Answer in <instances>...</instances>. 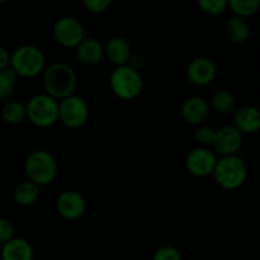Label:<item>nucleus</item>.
I'll list each match as a JSON object with an SVG mask.
<instances>
[{
	"label": "nucleus",
	"mask_w": 260,
	"mask_h": 260,
	"mask_svg": "<svg viewBox=\"0 0 260 260\" xmlns=\"http://www.w3.org/2000/svg\"><path fill=\"white\" fill-rule=\"evenodd\" d=\"M45 93L56 101L75 94L78 88V74L73 66L65 62H55L46 66L42 73Z\"/></svg>",
	"instance_id": "1"
},
{
	"label": "nucleus",
	"mask_w": 260,
	"mask_h": 260,
	"mask_svg": "<svg viewBox=\"0 0 260 260\" xmlns=\"http://www.w3.org/2000/svg\"><path fill=\"white\" fill-rule=\"evenodd\" d=\"M27 180L38 187L50 185L58 174V164L56 157L47 150H33L25 156L23 164Z\"/></svg>",
	"instance_id": "2"
},
{
	"label": "nucleus",
	"mask_w": 260,
	"mask_h": 260,
	"mask_svg": "<svg viewBox=\"0 0 260 260\" xmlns=\"http://www.w3.org/2000/svg\"><path fill=\"white\" fill-rule=\"evenodd\" d=\"M18 78L33 79L42 75L46 69V56L35 45H22L10 53V65Z\"/></svg>",
	"instance_id": "3"
},
{
	"label": "nucleus",
	"mask_w": 260,
	"mask_h": 260,
	"mask_svg": "<svg viewBox=\"0 0 260 260\" xmlns=\"http://www.w3.org/2000/svg\"><path fill=\"white\" fill-rule=\"evenodd\" d=\"M212 177L222 189L236 190L243 187L248 179V167L239 155L220 156Z\"/></svg>",
	"instance_id": "4"
},
{
	"label": "nucleus",
	"mask_w": 260,
	"mask_h": 260,
	"mask_svg": "<svg viewBox=\"0 0 260 260\" xmlns=\"http://www.w3.org/2000/svg\"><path fill=\"white\" fill-rule=\"evenodd\" d=\"M109 86L117 98L122 101H134L142 93L144 79L140 71L131 66H116L109 76Z\"/></svg>",
	"instance_id": "5"
},
{
	"label": "nucleus",
	"mask_w": 260,
	"mask_h": 260,
	"mask_svg": "<svg viewBox=\"0 0 260 260\" xmlns=\"http://www.w3.org/2000/svg\"><path fill=\"white\" fill-rule=\"evenodd\" d=\"M27 119L38 128H50L58 122V101L46 93L30 96L25 103Z\"/></svg>",
	"instance_id": "6"
},
{
	"label": "nucleus",
	"mask_w": 260,
	"mask_h": 260,
	"mask_svg": "<svg viewBox=\"0 0 260 260\" xmlns=\"http://www.w3.org/2000/svg\"><path fill=\"white\" fill-rule=\"evenodd\" d=\"M90 116L89 104L83 96L69 95L58 101V121L70 129L81 128Z\"/></svg>",
	"instance_id": "7"
},
{
	"label": "nucleus",
	"mask_w": 260,
	"mask_h": 260,
	"mask_svg": "<svg viewBox=\"0 0 260 260\" xmlns=\"http://www.w3.org/2000/svg\"><path fill=\"white\" fill-rule=\"evenodd\" d=\"M52 36L56 43L65 48H75L86 37L84 25L74 17H62L56 20Z\"/></svg>",
	"instance_id": "8"
},
{
	"label": "nucleus",
	"mask_w": 260,
	"mask_h": 260,
	"mask_svg": "<svg viewBox=\"0 0 260 260\" xmlns=\"http://www.w3.org/2000/svg\"><path fill=\"white\" fill-rule=\"evenodd\" d=\"M217 159L218 156L211 147L198 146L185 157V169L196 178H207L212 175Z\"/></svg>",
	"instance_id": "9"
},
{
	"label": "nucleus",
	"mask_w": 260,
	"mask_h": 260,
	"mask_svg": "<svg viewBox=\"0 0 260 260\" xmlns=\"http://www.w3.org/2000/svg\"><path fill=\"white\" fill-rule=\"evenodd\" d=\"M55 206L58 216L66 221L80 220L86 212L85 198L75 189L62 190L56 198Z\"/></svg>",
	"instance_id": "10"
},
{
	"label": "nucleus",
	"mask_w": 260,
	"mask_h": 260,
	"mask_svg": "<svg viewBox=\"0 0 260 260\" xmlns=\"http://www.w3.org/2000/svg\"><path fill=\"white\" fill-rule=\"evenodd\" d=\"M243 137L244 135L234 124H225L216 128L215 140L211 149L217 156L238 155L239 150L243 146Z\"/></svg>",
	"instance_id": "11"
},
{
	"label": "nucleus",
	"mask_w": 260,
	"mask_h": 260,
	"mask_svg": "<svg viewBox=\"0 0 260 260\" xmlns=\"http://www.w3.org/2000/svg\"><path fill=\"white\" fill-rule=\"evenodd\" d=\"M187 79L196 86H207L217 76V66L215 61L207 56H198L193 58L187 66Z\"/></svg>",
	"instance_id": "12"
},
{
	"label": "nucleus",
	"mask_w": 260,
	"mask_h": 260,
	"mask_svg": "<svg viewBox=\"0 0 260 260\" xmlns=\"http://www.w3.org/2000/svg\"><path fill=\"white\" fill-rule=\"evenodd\" d=\"M210 103L205 98L198 95L189 96L182 104L180 114L182 118L192 126H200L206 122L210 116Z\"/></svg>",
	"instance_id": "13"
},
{
	"label": "nucleus",
	"mask_w": 260,
	"mask_h": 260,
	"mask_svg": "<svg viewBox=\"0 0 260 260\" xmlns=\"http://www.w3.org/2000/svg\"><path fill=\"white\" fill-rule=\"evenodd\" d=\"M234 126L243 135H254L260 129V112L255 106H243L234 112Z\"/></svg>",
	"instance_id": "14"
},
{
	"label": "nucleus",
	"mask_w": 260,
	"mask_h": 260,
	"mask_svg": "<svg viewBox=\"0 0 260 260\" xmlns=\"http://www.w3.org/2000/svg\"><path fill=\"white\" fill-rule=\"evenodd\" d=\"M76 57L83 65L95 66L104 58V46L93 37H85L75 47Z\"/></svg>",
	"instance_id": "15"
},
{
	"label": "nucleus",
	"mask_w": 260,
	"mask_h": 260,
	"mask_svg": "<svg viewBox=\"0 0 260 260\" xmlns=\"http://www.w3.org/2000/svg\"><path fill=\"white\" fill-rule=\"evenodd\" d=\"M0 258L2 260H33L35 250L29 241L14 236L2 245Z\"/></svg>",
	"instance_id": "16"
},
{
	"label": "nucleus",
	"mask_w": 260,
	"mask_h": 260,
	"mask_svg": "<svg viewBox=\"0 0 260 260\" xmlns=\"http://www.w3.org/2000/svg\"><path fill=\"white\" fill-rule=\"evenodd\" d=\"M132 55V48L128 41L123 37H112L104 46V57L116 66H123L128 63Z\"/></svg>",
	"instance_id": "17"
},
{
	"label": "nucleus",
	"mask_w": 260,
	"mask_h": 260,
	"mask_svg": "<svg viewBox=\"0 0 260 260\" xmlns=\"http://www.w3.org/2000/svg\"><path fill=\"white\" fill-rule=\"evenodd\" d=\"M40 196L41 187L27 179L15 185V188L13 189V200L22 207H30V206L36 205L40 200Z\"/></svg>",
	"instance_id": "18"
},
{
	"label": "nucleus",
	"mask_w": 260,
	"mask_h": 260,
	"mask_svg": "<svg viewBox=\"0 0 260 260\" xmlns=\"http://www.w3.org/2000/svg\"><path fill=\"white\" fill-rule=\"evenodd\" d=\"M225 32L229 40L234 43H244L250 37V24L245 18L233 15L225 24Z\"/></svg>",
	"instance_id": "19"
},
{
	"label": "nucleus",
	"mask_w": 260,
	"mask_h": 260,
	"mask_svg": "<svg viewBox=\"0 0 260 260\" xmlns=\"http://www.w3.org/2000/svg\"><path fill=\"white\" fill-rule=\"evenodd\" d=\"M210 108L220 114H231L238 108V102L231 91L222 89L217 90L210 101Z\"/></svg>",
	"instance_id": "20"
},
{
	"label": "nucleus",
	"mask_w": 260,
	"mask_h": 260,
	"mask_svg": "<svg viewBox=\"0 0 260 260\" xmlns=\"http://www.w3.org/2000/svg\"><path fill=\"white\" fill-rule=\"evenodd\" d=\"M2 119L8 124H20L27 119V113H25V104L19 101H8L5 102L4 106L0 111Z\"/></svg>",
	"instance_id": "21"
},
{
	"label": "nucleus",
	"mask_w": 260,
	"mask_h": 260,
	"mask_svg": "<svg viewBox=\"0 0 260 260\" xmlns=\"http://www.w3.org/2000/svg\"><path fill=\"white\" fill-rule=\"evenodd\" d=\"M260 7V0H228V8H230L234 15L241 18L253 17Z\"/></svg>",
	"instance_id": "22"
},
{
	"label": "nucleus",
	"mask_w": 260,
	"mask_h": 260,
	"mask_svg": "<svg viewBox=\"0 0 260 260\" xmlns=\"http://www.w3.org/2000/svg\"><path fill=\"white\" fill-rule=\"evenodd\" d=\"M18 76L13 73L10 68L0 70V101L7 99L14 90L17 85Z\"/></svg>",
	"instance_id": "23"
},
{
	"label": "nucleus",
	"mask_w": 260,
	"mask_h": 260,
	"mask_svg": "<svg viewBox=\"0 0 260 260\" xmlns=\"http://www.w3.org/2000/svg\"><path fill=\"white\" fill-rule=\"evenodd\" d=\"M200 10L210 17H217L223 14L228 8V0H197Z\"/></svg>",
	"instance_id": "24"
},
{
	"label": "nucleus",
	"mask_w": 260,
	"mask_h": 260,
	"mask_svg": "<svg viewBox=\"0 0 260 260\" xmlns=\"http://www.w3.org/2000/svg\"><path fill=\"white\" fill-rule=\"evenodd\" d=\"M216 128L212 126H207V124H200L197 126L194 131V141L197 142L200 146L202 147H211L212 142L215 140Z\"/></svg>",
	"instance_id": "25"
},
{
	"label": "nucleus",
	"mask_w": 260,
	"mask_h": 260,
	"mask_svg": "<svg viewBox=\"0 0 260 260\" xmlns=\"http://www.w3.org/2000/svg\"><path fill=\"white\" fill-rule=\"evenodd\" d=\"M151 260H183V258L177 248L172 245H164L155 250Z\"/></svg>",
	"instance_id": "26"
},
{
	"label": "nucleus",
	"mask_w": 260,
	"mask_h": 260,
	"mask_svg": "<svg viewBox=\"0 0 260 260\" xmlns=\"http://www.w3.org/2000/svg\"><path fill=\"white\" fill-rule=\"evenodd\" d=\"M15 236V229L12 221L7 217H0V244H5Z\"/></svg>",
	"instance_id": "27"
},
{
	"label": "nucleus",
	"mask_w": 260,
	"mask_h": 260,
	"mask_svg": "<svg viewBox=\"0 0 260 260\" xmlns=\"http://www.w3.org/2000/svg\"><path fill=\"white\" fill-rule=\"evenodd\" d=\"M112 0H83V5L88 12L99 14L103 13L111 7Z\"/></svg>",
	"instance_id": "28"
},
{
	"label": "nucleus",
	"mask_w": 260,
	"mask_h": 260,
	"mask_svg": "<svg viewBox=\"0 0 260 260\" xmlns=\"http://www.w3.org/2000/svg\"><path fill=\"white\" fill-rule=\"evenodd\" d=\"M127 65L134 68L135 70L140 71V69L145 65V56L142 53H132Z\"/></svg>",
	"instance_id": "29"
},
{
	"label": "nucleus",
	"mask_w": 260,
	"mask_h": 260,
	"mask_svg": "<svg viewBox=\"0 0 260 260\" xmlns=\"http://www.w3.org/2000/svg\"><path fill=\"white\" fill-rule=\"evenodd\" d=\"M10 65V52L0 45V70H5Z\"/></svg>",
	"instance_id": "30"
},
{
	"label": "nucleus",
	"mask_w": 260,
	"mask_h": 260,
	"mask_svg": "<svg viewBox=\"0 0 260 260\" xmlns=\"http://www.w3.org/2000/svg\"><path fill=\"white\" fill-rule=\"evenodd\" d=\"M8 2H9V0H0V5L5 4V3H8Z\"/></svg>",
	"instance_id": "31"
}]
</instances>
